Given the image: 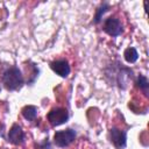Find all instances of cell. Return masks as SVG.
<instances>
[{
	"instance_id": "6da1fadb",
	"label": "cell",
	"mask_w": 149,
	"mask_h": 149,
	"mask_svg": "<svg viewBox=\"0 0 149 149\" xmlns=\"http://www.w3.org/2000/svg\"><path fill=\"white\" fill-rule=\"evenodd\" d=\"M105 77L107 79L111 78L109 79L111 84L116 85L120 88H126L133 78V70L123 66L120 63H116L115 65L111 64L105 70Z\"/></svg>"
},
{
	"instance_id": "7a4b0ae2",
	"label": "cell",
	"mask_w": 149,
	"mask_h": 149,
	"mask_svg": "<svg viewBox=\"0 0 149 149\" xmlns=\"http://www.w3.org/2000/svg\"><path fill=\"white\" fill-rule=\"evenodd\" d=\"M1 81H2L3 86L6 87V90L16 91V90L21 88L24 79H23L21 70L17 66H10L2 73Z\"/></svg>"
},
{
	"instance_id": "3957f363",
	"label": "cell",
	"mask_w": 149,
	"mask_h": 149,
	"mask_svg": "<svg viewBox=\"0 0 149 149\" xmlns=\"http://www.w3.org/2000/svg\"><path fill=\"white\" fill-rule=\"evenodd\" d=\"M47 119L49 121V123L54 127L61 126L63 123H65L69 120V112L66 108H62V107H57V108H52L48 115Z\"/></svg>"
},
{
	"instance_id": "277c9868",
	"label": "cell",
	"mask_w": 149,
	"mask_h": 149,
	"mask_svg": "<svg viewBox=\"0 0 149 149\" xmlns=\"http://www.w3.org/2000/svg\"><path fill=\"white\" fill-rule=\"evenodd\" d=\"M74 139H76V132H74V129H71V128H68L64 130H58L54 135L55 144L61 148L68 147L70 143H72L74 141Z\"/></svg>"
},
{
	"instance_id": "5b68a950",
	"label": "cell",
	"mask_w": 149,
	"mask_h": 149,
	"mask_svg": "<svg viewBox=\"0 0 149 149\" xmlns=\"http://www.w3.org/2000/svg\"><path fill=\"white\" fill-rule=\"evenodd\" d=\"M104 31L112 37H116V36L121 35V33L123 31V28H122V24L119 19L111 16V17L106 19L104 22Z\"/></svg>"
},
{
	"instance_id": "8992f818",
	"label": "cell",
	"mask_w": 149,
	"mask_h": 149,
	"mask_svg": "<svg viewBox=\"0 0 149 149\" xmlns=\"http://www.w3.org/2000/svg\"><path fill=\"white\" fill-rule=\"evenodd\" d=\"M109 139L111 142L118 148V149H123L127 144V135L125 130H121L119 128H111L109 129Z\"/></svg>"
},
{
	"instance_id": "52a82bcc",
	"label": "cell",
	"mask_w": 149,
	"mask_h": 149,
	"mask_svg": "<svg viewBox=\"0 0 149 149\" xmlns=\"http://www.w3.org/2000/svg\"><path fill=\"white\" fill-rule=\"evenodd\" d=\"M50 68H51V70L56 74H58V76H61L63 78L68 77L70 74V71H71L70 65H69V62L66 59H57V61H54V62L50 63Z\"/></svg>"
},
{
	"instance_id": "ba28073f",
	"label": "cell",
	"mask_w": 149,
	"mask_h": 149,
	"mask_svg": "<svg viewBox=\"0 0 149 149\" xmlns=\"http://www.w3.org/2000/svg\"><path fill=\"white\" fill-rule=\"evenodd\" d=\"M24 141V133L20 125L15 123L12 126V128L8 132V142H10L14 146H20Z\"/></svg>"
},
{
	"instance_id": "9c48e42d",
	"label": "cell",
	"mask_w": 149,
	"mask_h": 149,
	"mask_svg": "<svg viewBox=\"0 0 149 149\" xmlns=\"http://www.w3.org/2000/svg\"><path fill=\"white\" fill-rule=\"evenodd\" d=\"M21 113H22V116H23L26 120L33 121V120H35L36 116H37V108H36L35 106L29 105V106L23 107L22 111H21Z\"/></svg>"
},
{
	"instance_id": "30bf717a",
	"label": "cell",
	"mask_w": 149,
	"mask_h": 149,
	"mask_svg": "<svg viewBox=\"0 0 149 149\" xmlns=\"http://www.w3.org/2000/svg\"><path fill=\"white\" fill-rule=\"evenodd\" d=\"M123 57H125L126 62H128V63H135L137 61V58H139V54H137V51H136L135 48L130 47V48H127L125 50Z\"/></svg>"
},
{
	"instance_id": "8fae6325",
	"label": "cell",
	"mask_w": 149,
	"mask_h": 149,
	"mask_svg": "<svg viewBox=\"0 0 149 149\" xmlns=\"http://www.w3.org/2000/svg\"><path fill=\"white\" fill-rule=\"evenodd\" d=\"M136 85L137 87H140L141 91H143L144 94H148V88H149V81H148V78L143 74H140L137 77V80H136Z\"/></svg>"
},
{
	"instance_id": "7c38bea8",
	"label": "cell",
	"mask_w": 149,
	"mask_h": 149,
	"mask_svg": "<svg viewBox=\"0 0 149 149\" xmlns=\"http://www.w3.org/2000/svg\"><path fill=\"white\" fill-rule=\"evenodd\" d=\"M108 8H109V5H108L107 2H104V3H102V5L97 9L93 22H94V23H99V22H100V20H101V17L104 16V14L108 10Z\"/></svg>"
},
{
	"instance_id": "4fadbf2b",
	"label": "cell",
	"mask_w": 149,
	"mask_h": 149,
	"mask_svg": "<svg viewBox=\"0 0 149 149\" xmlns=\"http://www.w3.org/2000/svg\"><path fill=\"white\" fill-rule=\"evenodd\" d=\"M41 148H42V149H50V144H49V142H48V141H44L43 144H41Z\"/></svg>"
}]
</instances>
